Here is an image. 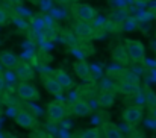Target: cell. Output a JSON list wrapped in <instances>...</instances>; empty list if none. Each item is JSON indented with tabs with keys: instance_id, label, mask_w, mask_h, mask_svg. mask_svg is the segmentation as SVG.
Masks as SVG:
<instances>
[{
	"instance_id": "cell-1",
	"label": "cell",
	"mask_w": 156,
	"mask_h": 138,
	"mask_svg": "<svg viewBox=\"0 0 156 138\" xmlns=\"http://www.w3.org/2000/svg\"><path fill=\"white\" fill-rule=\"evenodd\" d=\"M124 46L127 49V53L130 56V61L133 62H141L146 58V47L140 40L135 38H126L124 40Z\"/></svg>"
},
{
	"instance_id": "cell-2",
	"label": "cell",
	"mask_w": 156,
	"mask_h": 138,
	"mask_svg": "<svg viewBox=\"0 0 156 138\" xmlns=\"http://www.w3.org/2000/svg\"><path fill=\"white\" fill-rule=\"evenodd\" d=\"M73 15L79 21H88V23H91L97 17V11H96V8H93L88 3H79V5H74Z\"/></svg>"
},
{
	"instance_id": "cell-3",
	"label": "cell",
	"mask_w": 156,
	"mask_h": 138,
	"mask_svg": "<svg viewBox=\"0 0 156 138\" xmlns=\"http://www.w3.org/2000/svg\"><path fill=\"white\" fill-rule=\"evenodd\" d=\"M17 96L26 102H34V100H38L41 96L40 91L37 90L35 85H32L30 82L27 81H21L18 85H17Z\"/></svg>"
},
{
	"instance_id": "cell-4",
	"label": "cell",
	"mask_w": 156,
	"mask_h": 138,
	"mask_svg": "<svg viewBox=\"0 0 156 138\" xmlns=\"http://www.w3.org/2000/svg\"><path fill=\"white\" fill-rule=\"evenodd\" d=\"M47 115L53 123H59L62 122V118L65 117V105L61 102H52L47 106Z\"/></svg>"
},
{
	"instance_id": "cell-5",
	"label": "cell",
	"mask_w": 156,
	"mask_h": 138,
	"mask_svg": "<svg viewBox=\"0 0 156 138\" xmlns=\"http://www.w3.org/2000/svg\"><path fill=\"white\" fill-rule=\"evenodd\" d=\"M14 120H15V123H17L18 126H21V128H24V129H32V128L35 126V123H37L35 115L30 114V112L26 111V109L18 111V112L15 114Z\"/></svg>"
},
{
	"instance_id": "cell-6",
	"label": "cell",
	"mask_w": 156,
	"mask_h": 138,
	"mask_svg": "<svg viewBox=\"0 0 156 138\" xmlns=\"http://www.w3.org/2000/svg\"><path fill=\"white\" fill-rule=\"evenodd\" d=\"M73 71L76 73V76L82 81L90 79L91 76V65L88 64V61L85 59H77L73 62Z\"/></svg>"
},
{
	"instance_id": "cell-7",
	"label": "cell",
	"mask_w": 156,
	"mask_h": 138,
	"mask_svg": "<svg viewBox=\"0 0 156 138\" xmlns=\"http://www.w3.org/2000/svg\"><path fill=\"white\" fill-rule=\"evenodd\" d=\"M123 118L129 125H138L143 120V108L140 106H129L123 112Z\"/></svg>"
},
{
	"instance_id": "cell-8",
	"label": "cell",
	"mask_w": 156,
	"mask_h": 138,
	"mask_svg": "<svg viewBox=\"0 0 156 138\" xmlns=\"http://www.w3.org/2000/svg\"><path fill=\"white\" fill-rule=\"evenodd\" d=\"M73 32L80 40H91L93 38V26L88 21H77L73 26Z\"/></svg>"
},
{
	"instance_id": "cell-9",
	"label": "cell",
	"mask_w": 156,
	"mask_h": 138,
	"mask_svg": "<svg viewBox=\"0 0 156 138\" xmlns=\"http://www.w3.org/2000/svg\"><path fill=\"white\" fill-rule=\"evenodd\" d=\"M112 59L114 62L120 64V65H127L129 61H130V56L127 53V49L123 44H117V46L112 49Z\"/></svg>"
},
{
	"instance_id": "cell-10",
	"label": "cell",
	"mask_w": 156,
	"mask_h": 138,
	"mask_svg": "<svg viewBox=\"0 0 156 138\" xmlns=\"http://www.w3.org/2000/svg\"><path fill=\"white\" fill-rule=\"evenodd\" d=\"M14 71H15V74H17V78H18L20 81H32V79H34V70H32V67H30L29 64H26V62H20V64L14 68Z\"/></svg>"
},
{
	"instance_id": "cell-11",
	"label": "cell",
	"mask_w": 156,
	"mask_h": 138,
	"mask_svg": "<svg viewBox=\"0 0 156 138\" xmlns=\"http://www.w3.org/2000/svg\"><path fill=\"white\" fill-rule=\"evenodd\" d=\"M0 64L3 67L12 70V68H15L20 64V61H18V56L15 53H12V52H2L0 53Z\"/></svg>"
},
{
	"instance_id": "cell-12",
	"label": "cell",
	"mask_w": 156,
	"mask_h": 138,
	"mask_svg": "<svg viewBox=\"0 0 156 138\" xmlns=\"http://www.w3.org/2000/svg\"><path fill=\"white\" fill-rule=\"evenodd\" d=\"M44 87H46V90L50 93L52 96H56V97H59V96L64 93L62 85L56 81V78H52V76L44 78Z\"/></svg>"
},
{
	"instance_id": "cell-13",
	"label": "cell",
	"mask_w": 156,
	"mask_h": 138,
	"mask_svg": "<svg viewBox=\"0 0 156 138\" xmlns=\"http://www.w3.org/2000/svg\"><path fill=\"white\" fill-rule=\"evenodd\" d=\"M115 102V93L112 90H103L99 94V105L102 108H111Z\"/></svg>"
},
{
	"instance_id": "cell-14",
	"label": "cell",
	"mask_w": 156,
	"mask_h": 138,
	"mask_svg": "<svg viewBox=\"0 0 156 138\" xmlns=\"http://www.w3.org/2000/svg\"><path fill=\"white\" fill-rule=\"evenodd\" d=\"M91 112V106L87 100H77L76 103H73V114H76L77 117H85Z\"/></svg>"
},
{
	"instance_id": "cell-15",
	"label": "cell",
	"mask_w": 156,
	"mask_h": 138,
	"mask_svg": "<svg viewBox=\"0 0 156 138\" xmlns=\"http://www.w3.org/2000/svg\"><path fill=\"white\" fill-rule=\"evenodd\" d=\"M55 78H56V81L62 85L64 90H70V88H73V79L70 78V74H68L67 71H64V70H58V71L55 73Z\"/></svg>"
},
{
	"instance_id": "cell-16",
	"label": "cell",
	"mask_w": 156,
	"mask_h": 138,
	"mask_svg": "<svg viewBox=\"0 0 156 138\" xmlns=\"http://www.w3.org/2000/svg\"><path fill=\"white\" fill-rule=\"evenodd\" d=\"M120 90L124 93V94H135V93L138 91V81H135V79H127V81H124L123 84H121V87H120Z\"/></svg>"
},
{
	"instance_id": "cell-17",
	"label": "cell",
	"mask_w": 156,
	"mask_h": 138,
	"mask_svg": "<svg viewBox=\"0 0 156 138\" xmlns=\"http://www.w3.org/2000/svg\"><path fill=\"white\" fill-rule=\"evenodd\" d=\"M103 135H105V138H124L123 134H121L114 125H105Z\"/></svg>"
},
{
	"instance_id": "cell-18",
	"label": "cell",
	"mask_w": 156,
	"mask_h": 138,
	"mask_svg": "<svg viewBox=\"0 0 156 138\" xmlns=\"http://www.w3.org/2000/svg\"><path fill=\"white\" fill-rule=\"evenodd\" d=\"M79 138H100L99 129H85L79 134Z\"/></svg>"
},
{
	"instance_id": "cell-19",
	"label": "cell",
	"mask_w": 156,
	"mask_h": 138,
	"mask_svg": "<svg viewBox=\"0 0 156 138\" xmlns=\"http://www.w3.org/2000/svg\"><path fill=\"white\" fill-rule=\"evenodd\" d=\"M146 100H147V105L150 108H156V94L152 90L146 91Z\"/></svg>"
},
{
	"instance_id": "cell-20",
	"label": "cell",
	"mask_w": 156,
	"mask_h": 138,
	"mask_svg": "<svg viewBox=\"0 0 156 138\" xmlns=\"http://www.w3.org/2000/svg\"><path fill=\"white\" fill-rule=\"evenodd\" d=\"M8 23V14L5 12V9L0 8V24H6Z\"/></svg>"
},
{
	"instance_id": "cell-21",
	"label": "cell",
	"mask_w": 156,
	"mask_h": 138,
	"mask_svg": "<svg viewBox=\"0 0 156 138\" xmlns=\"http://www.w3.org/2000/svg\"><path fill=\"white\" fill-rule=\"evenodd\" d=\"M5 84H6V82H5V78H3V74L0 73V93L3 91V88H5Z\"/></svg>"
},
{
	"instance_id": "cell-22",
	"label": "cell",
	"mask_w": 156,
	"mask_h": 138,
	"mask_svg": "<svg viewBox=\"0 0 156 138\" xmlns=\"http://www.w3.org/2000/svg\"><path fill=\"white\" fill-rule=\"evenodd\" d=\"M129 138H144V137H143L141 134H136V132H135V134H132V135H130Z\"/></svg>"
},
{
	"instance_id": "cell-23",
	"label": "cell",
	"mask_w": 156,
	"mask_h": 138,
	"mask_svg": "<svg viewBox=\"0 0 156 138\" xmlns=\"http://www.w3.org/2000/svg\"><path fill=\"white\" fill-rule=\"evenodd\" d=\"M27 2H30V3H34V5H38V3H41L43 0H27Z\"/></svg>"
},
{
	"instance_id": "cell-24",
	"label": "cell",
	"mask_w": 156,
	"mask_h": 138,
	"mask_svg": "<svg viewBox=\"0 0 156 138\" xmlns=\"http://www.w3.org/2000/svg\"><path fill=\"white\" fill-rule=\"evenodd\" d=\"M133 2H136V3H146V2H149V0H133Z\"/></svg>"
}]
</instances>
